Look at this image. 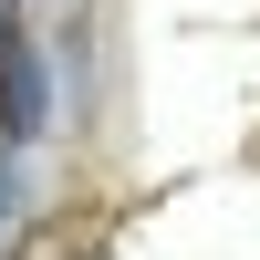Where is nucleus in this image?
Wrapping results in <instances>:
<instances>
[{
  "instance_id": "f257e3e1",
  "label": "nucleus",
  "mask_w": 260,
  "mask_h": 260,
  "mask_svg": "<svg viewBox=\"0 0 260 260\" xmlns=\"http://www.w3.org/2000/svg\"><path fill=\"white\" fill-rule=\"evenodd\" d=\"M42 125H52V73H42L31 31H21V11H0V136L31 146Z\"/></svg>"
},
{
  "instance_id": "f03ea898",
  "label": "nucleus",
  "mask_w": 260,
  "mask_h": 260,
  "mask_svg": "<svg viewBox=\"0 0 260 260\" xmlns=\"http://www.w3.org/2000/svg\"><path fill=\"white\" fill-rule=\"evenodd\" d=\"M0 11H21V0H0Z\"/></svg>"
}]
</instances>
